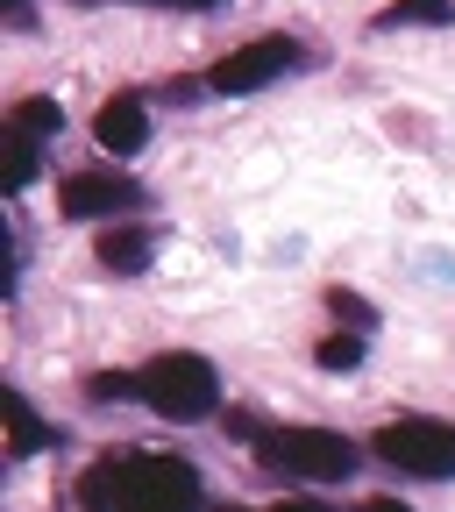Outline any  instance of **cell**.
Masks as SVG:
<instances>
[{
	"label": "cell",
	"instance_id": "5bb4252c",
	"mask_svg": "<svg viewBox=\"0 0 455 512\" xmlns=\"http://www.w3.org/2000/svg\"><path fill=\"white\" fill-rule=\"evenodd\" d=\"M313 363H320V370H356V363H363V342H356V335H328V342L313 349Z\"/></svg>",
	"mask_w": 455,
	"mask_h": 512
},
{
	"label": "cell",
	"instance_id": "7c38bea8",
	"mask_svg": "<svg viewBox=\"0 0 455 512\" xmlns=\"http://www.w3.org/2000/svg\"><path fill=\"white\" fill-rule=\"evenodd\" d=\"M36 143L43 136H29V128H8V192H22L36 178Z\"/></svg>",
	"mask_w": 455,
	"mask_h": 512
},
{
	"label": "cell",
	"instance_id": "4fadbf2b",
	"mask_svg": "<svg viewBox=\"0 0 455 512\" xmlns=\"http://www.w3.org/2000/svg\"><path fill=\"white\" fill-rule=\"evenodd\" d=\"M15 128H29V136H57V128H64V107L36 93V100H22V107H15Z\"/></svg>",
	"mask_w": 455,
	"mask_h": 512
},
{
	"label": "cell",
	"instance_id": "277c9868",
	"mask_svg": "<svg viewBox=\"0 0 455 512\" xmlns=\"http://www.w3.org/2000/svg\"><path fill=\"white\" fill-rule=\"evenodd\" d=\"M370 456L377 463H392V470H406V477H427V484H441V477H455V427L448 420H384L377 434H370Z\"/></svg>",
	"mask_w": 455,
	"mask_h": 512
},
{
	"label": "cell",
	"instance_id": "2e32d148",
	"mask_svg": "<svg viewBox=\"0 0 455 512\" xmlns=\"http://www.w3.org/2000/svg\"><path fill=\"white\" fill-rule=\"evenodd\" d=\"M228 434H235V441H256V434H264V420H256V413H228Z\"/></svg>",
	"mask_w": 455,
	"mask_h": 512
},
{
	"label": "cell",
	"instance_id": "6da1fadb",
	"mask_svg": "<svg viewBox=\"0 0 455 512\" xmlns=\"http://www.w3.org/2000/svg\"><path fill=\"white\" fill-rule=\"evenodd\" d=\"M157 498H200V470L185 456H100L79 477V505H157Z\"/></svg>",
	"mask_w": 455,
	"mask_h": 512
},
{
	"label": "cell",
	"instance_id": "9c48e42d",
	"mask_svg": "<svg viewBox=\"0 0 455 512\" xmlns=\"http://www.w3.org/2000/svg\"><path fill=\"white\" fill-rule=\"evenodd\" d=\"M0 420H8V456H36V448L50 441V434H43V420L29 413V399H15V392L0 399Z\"/></svg>",
	"mask_w": 455,
	"mask_h": 512
},
{
	"label": "cell",
	"instance_id": "ba28073f",
	"mask_svg": "<svg viewBox=\"0 0 455 512\" xmlns=\"http://www.w3.org/2000/svg\"><path fill=\"white\" fill-rule=\"evenodd\" d=\"M93 256H100V264L107 271H143L150 264V228H100V242H93Z\"/></svg>",
	"mask_w": 455,
	"mask_h": 512
},
{
	"label": "cell",
	"instance_id": "9a60e30c",
	"mask_svg": "<svg viewBox=\"0 0 455 512\" xmlns=\"http://www.w3.org/2000/svg\"><path fill=\"white\" fill-rule=\"evenodd\" d=\"M328 306H335V313H342V320H349V328H377V313H370V306H363V299H356V292H342V285H335V292H328Z\"/></svg>",
	"mask_w": 455,
	"mask_h": 512
},
{
	"label": "cell",
	"instance_id": "30bf717a",
	"mask_svg": "<svg viewBox=\"0 0 455 512\" xmlns=\"http://www.w3.org/2000/svg\"><path fill=\"white\" fill-rule=\"evenodd\" d=\"M406 22H434V29H448V22H455V0H399V8H384V15H377V29H406Z\"/></svg>",
	"mask_w": 455,
	"mask_h": 512
},
{
	"label": "cell",
	"instance_id": "5b68a950",
	"mask_svg": "<svg viewBox=\"0 0 455 512\" xmlns=\"http://www.w3.org/2000/svg\"><path fill=\"white\" fill-rule=\"evenodd\" d=\"M299 57H306V50H299L292 36H256V43L228 50L214 72H207V93H264L271 79H285V72H292Z\"/></svg>",
	"mask_w": 455,
	"mask_h": 512
},
{
	"label": "cell",
	"instance_id": "52a82bcc",
	"mask_svg": "<svg viewBox=\"0 0 455 512\" xmlns=\"http://www.w3.org/2000/svg\"><path fill=\"white\" fill-rule=\"evenodd\" d=\"M93 143H100L107 157H136V150L150 143V107H143V93H107L100 114H93Z\"/></svg>",
	"mask_w": 455,
	"mask_h": 512
},
{
	"label": "cell",
	"instance_id": "e0dca14e",
	"mask_svg": "<svg viewBox=\"0 0 455 512\" xmlns=\"http://www.w3.org/2000/svg\"><path fill=\"white\" fill-rule=\"evenodd\" d=\"M143 8H192L200 15V8H221V0H143Z\"/></svg>",
	"mask_w": 455,
	"mask_h": 512
},
{
	"label": "cell",
	"instance_id": "8992f818",
	"mask_svg": "<svg viewBox=\"0 0 455 512\" xmlns=\"http://www.w3.org/2000/svg\"><path fill=\"white\" fill-rule=\"evenodd\" d=\"M57 207L72 214V221H121V207H143V185L136 178H121V171H72L57 192Z\"/></svg>",
	"mask_w": 455,
	"mask_h": 512
},
{
	"label": "cell",
	"instance_id": "7a4b0ae2",
	"mask_svg": "<svg viewBox=\"0 0 455 512\" xmlns=\"http://www.w3.org/2000/svg\"><path fill=\"white\" fill-rule=\"evenodd\" d=\"M249 448H256L264 470H278L292 484H349L356 463H363V448L335 427H264Z\"/></svg>",
	"mask_w": 455,
	"mask_h": 512
},
{
	"label": "cell",
	"instance_id": "8fae6325",
	"mask_svg": "<svg viewBox=\"0 0 455 512\" xmlns=\"http://www.w3.org/2000/svg\"><path fill=\"white\" fill-rule=\"evenodd\" d=\"M86 399H100V406L143 399V377H136V370H100V377H86Z\"/></svg>",
	"mask_w": 455,
	"mask_h": 512
},
{
	"label": "cell",
	"instance_id": "3957f363",
	"mask_svg": "<svg viewBox=\"0 0 455 512\" xmlns=\"http://www.w3.org/2000/svg\"><path fill=\"white\" fill-rule=\"evenodd\" d=\"M136 377H143V406L171 427H192L221 406V377L207 356H150Z\"/></svg>",
	"mask_w": 455,
	"mask_h": 512
}]
</instances>
